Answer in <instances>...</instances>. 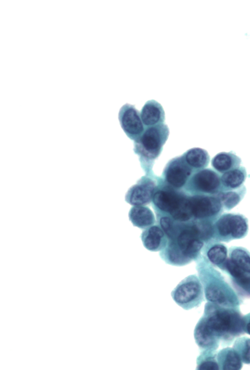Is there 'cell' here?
Listing matches in <instances>:
<instances>
[{"label":"cell","mask_w":250,"mask_h":370,"mask_svg":"<svg viewBox=\"0 0 250 370\" xmlns=\"http://www.w3.org/2000/svg\"><path fill=\"white\" fill-rule=\"evenodd\" d=\"M217 361L222 370H239L243 367V362L233 348L219 350L217 352Z\"/></svg>","instance_id":"cell-11"},{"label":"cell","mask_w":250,"mask_h":370,"mask_svg":"<svg viewBox=\"0 0 250 370\" xmlns=\"http://www.w3.org/2000/svg\"><path fill=\"white\" fill-rule=\"evenodd\" d=\"M140 116L146 127L164 123L165 113L162 105L154 100L147 101L143 106Z\"/></svg>","instance_id":"cell-10"},{"label":"cell","mask_w":250,"mask_h":370,"mask_svg":"<svg viewBox=\"0 0 250 370\" xmlns=\"http://www.w3.org/2000/svg\"><path fill=\"white\" fill-rule=\"evenodd\" d=\"M200 235L199 228L196 226L188 227L181 232L177 238V245L184 256L183 252L187 247L193 241L198 239Z\"/></svg>","instance_id":"cell-18"},{"label":"cell","mask_w":250,"mask_h":370,"mask_svg":"<svg viewBox=\"0 0 250 370\" xmlns=\"http://www.w3.org/2000/svg\"><path fill=\"white\" fill-rule=\"evenodd\" d=\"M185 196L169 188L161 189L153 196V202L160 209L172 213L179 206Z\"/></svg>","instance_id":"cell-9"},{"label":"cell","mask_w":250,"mask_h":370,"mask_svg":"<svg viewBox=\"0 0 250 370\" xmlns=\"http://www.w3.org/2000/svg\"><path fill=\"white\" fill-rule=\"evenodd\" d=\"M219 198L228 208L234 207L240 201L238 194L233 191L221 193L219 195Z\"/></svg>","instance_id":"cell-25"},{"label":"cell","mask_w":250,"mask_h":370,"mask_svg":"<svg viewBox=\"0 0 250 370\" xmlns=\"http://www.w3.org/2000/svg\"><path fill=\"white\" fill-rule=\"evenodd\" d=\"M232 348L243 363L250 365V338L246 336L237 337Z\"/></svg>","instance_id":"cell-19"},{"label":"cell","mask_w":250,"mask_h":370,"mask_svg":"<svg viewBox=\"0 0 250 370\" xmlns=\"http://www.w3.org/2000/svg\"><path fill=\"white\" fill-rule=\"evenodd\" d=\"M226 247L217 245L211 248L208 252V257L210 261L215 265H219L224 262L227 257Z\"/></svg>","instance_id":"cell-24"},{"label":"cell","mask_w":250,"mask_h":370,"mask_svg":"<svg viewBox=\"0 0 250 370\" xmlns=\"http://www.w3.org/2000/svg\"><path fill=\"white\" fill-rule=\"evenodd\" d=\"M171 295L174 301L186 310L199 307L205 296L203 286L194 275L182 281L173 289Z\"/></svg>","instance_id":"cell-3"},{"label":"cell","mask_w":250,"mask_h":370,"mask_svg":"<svg viewBox=\"0 0 250 370\" xmlns=\"http://www.w3.org/2000/svg\"><path fill=\"white\" fill-rule=\"evenodd\" d=\"M239 308H228L208 302L196 325L212 338L226 344L244 334Z\"/></svg>","instance_id":"cell-1"},{"label":"cell","mask_w":250,"mask_h":370,"mask_svg":"<svg viewBox=\"0 0 250 370\" xmlns=\"http://www.w3.org/2000/svg\"><path fill=\"white\" fill-rule=\"evenodd\" d=\"M169 134L167 124L146 127L142 134L134 141V153L139 157L142 168L151 172L155 161L160 155Z\"/></svg>","instance_id":"cell-2"},{"label":"cell","mask_w":250,"mask_h":370,"mask_svg":"<svg viewBox=\"0 0 250 370\" xmlns=\"http://www.w3.org/2000/svg\"><path fill=\"white\" fill-rule=\"evenodd\" d=\"M230 227V233L235 238L241 237L245 234L247 229L245 220L237 215H231Z\"/></svg>","instance_id":"cell-22"},{"label":"cell","mask_w":250,"mask_h":370,"mask_svg":"<svg viewBox=\"0 0 250 370\" xmlns=\"http://www.w3.org/2000/svg\"><path fill=\"white\" fill-rule=\"evenodd\" d=\"M155 187L153 180L143 177L129 189L127 193V200L130 204L137 206L147 204L153 197Z\"/></svg>","instance_id":"cell-6"},{"label":"cell","mask_w":250,"mask_h":370,"mask_svg":"<svg viewBox=\"0 0 250 370\" xmlns=\"http://www.w3.org/2000/svg\"><path fill=\"white\" fill-rule=\"evenodd\" d=\"M232 277L239 296L250 297V273L242 270Z\"/></svg>","instance_id":"cell-17"},{"label":"cell","mask_w":250,"mask_h":370,"mask_svg":"<svg viewBox=\"0 0 250 370\" xmlns=\"http://www.w3.org/2000/svg\"><path fill=\"white\" fill-rule=\"evenodd\" d=\"M191 212L197 218H204L217 213L221 208L217 198L196 196L188 198Z\"/></svg>","instance_id":"cell-8"},{"label":"cell","mask_w":250,"mask_h":370,"mask_svg":"<svg viewBox=\"0 0 250 370\" xmlns=\"http://www.w3.org/2000/svg\"><path fill=\"white\" fill-rule=\"evenodd\" d=\"M176 220L185 221L189 219L192 215L188 198L185 197L177 208L171 213Z\"/></svg>","instance_id":"cell-23"},{"label":"cell","mask_w":250,"mask_h":370,"mask_svg":"<svg viewBox=\"0 0 250 370\" xmlns=\"http://www.w3.org/2000/svg\"><path fill=\"white\" fill-rule=\"evenodd\" d=\"M181 156L193 170L197 171L205 168L210 161L208 152L199 147L190 148Z\"/></svg>","instance_id":"cell-12"},{"label":"cell","mask_w":250,"mask_h":370,"mask_svg":"<svg viewBox=\"0 0 250 370\" xmlns=\"http://www.w3.org/2000/svg\"><path fill=\"white\" fill-rule=\"evenodd\" d=\"M245 177V168L240 166L224 173L221 181L225 186L234 188L242 184Z\"/></svg>","instance_id":"cell-15"},{"label":"cell","mask_w":250,"mask_h":370,"mask_svg":"<svg viewBox=\"0 0 250 370\" xmlns=\"http://www.w3.org/2000/svg\"><path fill=\"white\" fill-rule=\"evenodd\" d=\"M161 227L166 233L170 237L174 235V230L173 223L170 219L168 217H163L160 221Z\"/></svg>","instance_id":"cell-27"},{"label":"cell","mask_w":250,"mask_h":370,"mask_svg":"<svg viewBox=\"0 0 250 370\" xmlns=\"http://www.w3.org/2000/svg\"><path fill=\"white\" fill-rule=\"evenodd\" d=\"M196 370H220L217 361L216 351L202 350L197 358Z\"/></svg>","instance_id":"cell-16"},{"label":"cell","mask_w":250,"mask_h":370,"mask_svg":"<svg viewBox=\"0 0 250 370\" xmlns=\"http://www.w3.org/2000/svg\"><path fill=\"white\" fill-rule=\"evenodd\" d=\"M242 319L244 331L250 335V312L243 315Z\"/></svg>","instance_id":"cell-28"},{"label":"cell","mask_w":250,"mask_h":370,"mask_svg":"<svg viewBox=\"0 0 250 370\" xmlns=\"http://www.w3.org/2000/svg\"><path fill=\"white\" fill-rule=\"evenodd\" d=\"M118 118L122 129L132 140L139 138L145 129L140 112L134 105L127 103L123 105L119 110Z\"/></svg>","instance_id":"cell-4"},{"label":"cell","mask_w":250,"mask_h":370,"mask_svg":"<svg viewBox=\"0 0 250 370\" xmlns=\"http://www.w3.org/2000/svg\"><path fill=\"white\" fill-rule=\"evenodd\" d=\"M163 236V233L159 227L156 226L150 227L144 240L145 246L149 250L156 249L161 244Z\"/></svg>","instance_id":"cell-20"},{"label":"cell","mask_w":250,"mask_h":370,"mask_svg":"<svg viewBox=\"0 0 250 370\" xmlns=\"http://www.w3.org/2000/svg\"><path fill=\"white\" fill-rule=\"evenodd\" d=\"M231 215H227L221 217L217 222V226L219 233L223 236L230 233Z\"/></svg>","instance_id":"cell-26"},{"label":"cell","mask_w":250,"mask_h":370,"mask_svg":"<svg viewBox=\"0 0 250 370\" xmlns=\"http://www.w3.org/2000/svg\"><path fill=\"white\" fill-rule=\"evenodd\" d=\"M221 178L210 168L196 171L191 178L190 186L194 190L205 193L215 191L220 186Z\"/></svg>","instance_id":"cell-7"},{"label":"cell","mask_w":250,"mask_h":370,"mask_svg":"<svg viewBox=\"0 0 250 370\" xmlns=\"http://www.w3.org/2000/svg\"><path fill=\"white\" fill-rule=\"evenodd\" d=\"M193 171L180 156L168 162L164 169L163 175L170 185L179 188L186 184Z\"/></svg>","instance_id":"cell-5"},{"label":"cell","mask_w":250,"mask_h":370,"mask_svg":"<svg viewBox=\"0 0 250 370\" xmlns=\"http://www.w3.org/2000/svg\"><path fill=\"white\" fill-rule=\"evenodd\" d=\"M130 218L135 226L144 227L150 225L154 222V216L148 208L136 206L133 207L130 212Z\"/></svg>","instance_id":"cell-14"},{"label":"cell","mask_w":250,"mask_h":370,"mask_svg":"<svg viewBox=\"0 0 250 370\" xmlns=\"http://www.w3.org/2000/svg\"><path fill=\"white\" fill-rule=\"evenodd\" d=\"M241 163V159L231 152L219 153L211 160V165L213 168L223 173L240 166Z\"/></svg>","instance_id":"cell-13"},{"label":"cell","mask_w":250,"mask_h":370,"mask_svg":"<svg viewBox=\"0 0 250 370\" xmlns=\"http://www.w3.org/2000/svg\"><path fill=\"white\" fill-rule=\"evenodd\" d=\"M231 260L243 270L250 273V256L246 252L239 249L234 250Z\"/></svg>","instance_id":"cell-21"}]
</instances>
